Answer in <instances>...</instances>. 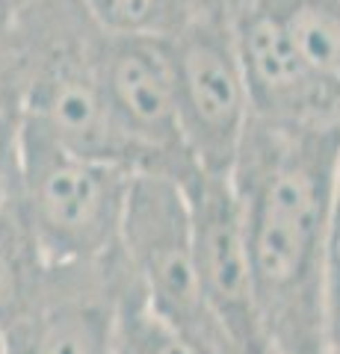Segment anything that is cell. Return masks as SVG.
Segmentation results:
<instances>
[{"label":"cell","mask_w":340,"mask_h":354,"mask_svg":"<svg viewBox=\"0 0 340 354\" xmlns=\"http://www.w3.org/2000/svg\"><path fill=\"white\" fill-rule=\"evenodd\" d=\"M340 180V124L251 115L231 183L255 266L267 354H328L325 251Z\"/></svg>","instance_id":"1"},{"label":"cell","mask_w":340,"mask_h":354,"mask_svg":"<svg viewBox=\"0 0 340 354\" xmlns=\"http://www.w3.org/2000/svg\"><path fill=\"white\" fill-rule=\"evenodd\" d=\"M27 48L21 118L65 148L136 174L134 153L116 127L104 86V36L80 0H15Z\"/></svg>","instance_id":"2"},{"label":"cell","mask_w":340,"mask_h":354,"mask_svg":"<svg viewBox=\"0 0 340 354\" xmlns=\"http://www.w3.org/2000/svg\"><path fill=\"white\" fill-rule=\"evenodd\" d=\"M134 171L65 148L21 118V207L51 266H98L122 254Z\"/></svg>","instance_id":"3"},{"label":"cell","mask_w":340,"mask_h":354,"mask_svg":"<svg viewBox=\"0 0 340 354\" xmlns=\"http://www.w3.org/2000/svg\"><path fill=\"white\" fill-rule=\"evenodd\" d=\"M122 254L148 307L202 354H240L207 301L181 183L136 174L122 227Z\"/></svg>","instance_id":"4"},{"label":"cell","mask_w":340,"mask_h":354,"mask_svg":"<svg viewBox=\"0 0 340 354\" xmlns=\"http://www.w3.org/2000/svg\"><path fill=\"white\" fill-rule=\"evenodd\" d=\"M169 59L184 142L195 169L231 177L251 124V97L234 18L195 6L184 30L169 39Z\"/></svg>","instance_id":"5"},{"label":"cell","mask_w":340,"mask_h":354,"mask_svg":"<svg viewBox=\"0 0 340 354\" xmlns=\"http://www.w3.org/2000/svg\"><path fill=\"white\" fill-rule=\"evenodd\" d=\"M101 62L109 109L136 174H157L186 189L202 171L184 142L169 41L107 32Z\"/></svg>","instance_id":"6"},{"label":"cell","mask_w":340,"mask_h":354,"mask_svg":"<svg viewBox=\"0 0 340 354\" xmlns=\"http://www.w3.org/2000/svg\"><path fill=\"white\" fill-rule=\"evenodd\" d=\"M193 242L213 313L240 354H267L249 236L231 177L202 174L186 186Z\"/></svg>","instance_id":"7"},{"label":"cell","mask_w":340,"mask_h":354,"mask_svg":"<svg viewBox=\"0 0 340 354\" xmlns=\"http://www.w3.org/2000/svg\"><path fill=\"white\" fill-rule=\"evenodd\" d=\"M125 254L98 266H51L39 304L0 334L3 354H113Z\"/></svg>","instance_id":"8"},{"label":"cell","mask_w":340,"mask_h":354,"mask_svg":"<svg viewBox=\"0 0 340 354\" xmlns=\"http://www.w3.org/2000/svg\"><path fill=\"white\" fill-rule=\"evenodd\" d=\"M251 115L269 124H340V101L299 57L276 12L258 0L234 18Z\"/></svg>","instance_id":"9"},{"label":"cell","mask_w":340,"mask_h":354,"mask_svg":"<svg viewBox=\"0 0 340 354\" xmlns=\"http://www.w3.org/2000/svg\"><path fill=\"white\" fill-rule=\"evenodd\" d=\"M48 278L51 263L15 192L0 201V334L39 304Z\"/></svg>","instance_id":"10"},{"label":"cell","mask_w":340,"mask_h":354,"mask_svg":"<svg viewBox=\"0 0 340 354\" xmlns=\"http://www.w3.org/2000/svg\"><path fill=\"white\" fill-rule=\"evenodd\" d=\"M305 65L340 101V0H263Z\"/></svg>","instance_id":"11"},{"label":"cell","mask_w":340,"mask_h":354,"mask_svg":"<svg viewBox=\"0 0 340 354\" xmlns=\"http://www.w3.org/2000/svg\"><path fill=\"white\" fill-rule=\"evenodd\" d=\"M113 354H202V351L148 307L134 274L127 269L116 304Z\"/></svg>","instance_id":"12"},{"label":"cell","mask_w":340,"mask_h":354,"mask_svg":"<svg viewBox=\"0 0 340 354\" xmlns=\"http://www.w3.org/2000/svg\"><path fill=\"white\" fill-rule=\"evenodd\" d=\"M98 21V27L113 36H139L169 41L190 21L193 0H80Z\"/></svg>","instance_id":"13"},{"label":"cell","mask_w":340,"mask_h":354,"mask_svg":"<svg viewBox=\"0 0 340 354\" xmlns=\"http://www.w3.org/2000/svg\"><path fill=\"white\" fill-rule=\"evenodd\" d=\"M27 88V48L12 6H0V118H21Z\"/></svg>","instance_id":"14"},{"label":"cell","mask_w":340,"mask_h":354,"mask_svg":"<svg viewBox=\"0 0 340 354\" xmlns=\"http://www.w3.org/2000/svg\"><path fill=\"white\" fill-rule=\"evenodd\" d=\"M325 313H328V348L340 346V180L328 227V251H325Z\"/></svg>","instance_id":"15"},{"label":"cell","mask_w":340,"mask_h":354,"mask_svg":"<svg viewBox=\"0 0 340 354\" xmlns=\"http://www.w3.org/2000/svg\"><path fill=\"white\" fill-rule=\"evenodd\" d=\"M21 186V118H0V201Z\"/></svg>","instance_id":"16"},{"label":"cell","mask_w":340,"mask_h":354,"mask_svg":"<svg viewBox=\"0 0 340 354\" xmlns=\"http://www.w3.org/2000/svg\"><path fill=\"white\" fill-rule=\"evenodd\" d=\"M195 6H204V9H219V12L237 18L240 12H246L251 3H258V0H193Z\"/></svg>","instance_id":"17"},{"label":"cell","mask_w":340,"mask_h":354,"mask_svg":"<svg viewBox=\"0 0 340 354\" xmlns=\"http://www.w3.org/2000/svg\"><path fill=\"white\" fill-rule=\"evenodd\" d=\"M328 354H340V346H334V348H328Z\"/></svg>","instance_id":"18"},{"label":"cell","mask_w":340,"mask_h":354,"mask_svg":"<svg viewBox=\"0 0 340 354\" xmlns=\"http://www.w3.org/2000/svg\"><path fill=\"white\" fill-rule=\"evenodd\" d=\"M9 3H12V0H0V6H9Z\"/></svg>","instance_id":"19"},{"label":"cell","mask_w":340,"mask_h":354,"mask_svg":"<svg viewBox=\"0 0 340 354\" xmlns=\"http://www.w3.org/2000/svg\"><path fill=\"white\" fill-rule=\"evenodd\" d=\"M0 354H3V342H0Z\"/></svg>","instance_id":"20"},{"label":"cell","mask_w":340,"mask_h":354,"mask_svg":"<svg viewBox=\"0 0 340 354\" xmlns=\"http://www.w3.org/2000/svg\"><path fill=\"white\" fill-rule=\"evenodd\" d=\"M12 3H15V0H12Z\"/></svg>","instance_id":"21"}]
</instances>
